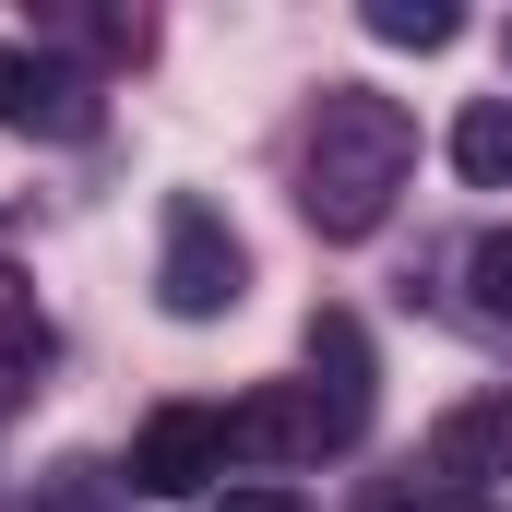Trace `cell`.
Returning <instances> with one entry per match:
<instances>
[{"label":"cell","mask_w":512,"mask_h":512,"mask_svg":"<svg viewBox=\"0 0 512 512\" xmlns=\"http://www.w3.org/2000/svg\"><path fill=\"white\" fill-rule=\"evenodd\" d=\"M405 179H417V120L382 84H322L310 131H298V215L322 239H370Z\"/></svg>","instance_id":"cell-1"},{"label":"cell","mask_w":512,"mask_h":512,"mask_svg":"<svg viewBox=\"0 0 512 512\" xmlns=\"http://www.w3.org/2000/svg\"><path fill=\"white\" fill-rule=\"evenodd\" d=\"M155 298H167V322H227L251 298V251H239V227L203 191H179L155 215Z\"/></svg>","instance_id":"cell-2"},{"label":"cell","mask_w":512,"mask_h":512,"mask_svg":"<svg viewBox=\"0 0 512 512\" xmlns=\"http://www.w3.org/2000/svg\"><path fill=\"white\" fill-rule=\"evenodd\" d=\"M310 453H346L334 405L310 382H262V393L227 405V465H310Z\"/></svg>","instance_id":"cell-3"},{"label":"cell","mask_w":512,"mask_h":512,"mask_svg":"<svg viewBox=\"0 0 512 512\" xmlns=\"http://www.w3.org/2000/svg\"><path fill=\"white\" fill-rule=\"evenodd\" d=\"M203 477H227V417L215 405H155L131 429V489L143 501H191Z\"/></svg>","instance_id":"cell-4"},{"label":"cell","mask_w":512,"mask_h":512,"mask_svg":"<svg viewBox=\"0 0 512 512\" xmlns=\"http://www.w3.org/2000/svg\"><path fill=\"white\" fill-rule=\"evenodd\" d=\"M429 477L465 489V501H501V477H512V393H465V405L429 417Z\"/></svg>","instance_id":"cell-5"},{"label":"cell","mask_w":512,"mask_h":512,"mask_svg":"<svg viewBox=\"0 0 512 512\" xmlns=\"http://www.w3.org/2000/svg\"><path fill=\"white\" fill-rule=\"evenodd\" d=\"M310 393H322V405H334V429H346V441H358V429H370V334H358V310H310Z\"/></svg>","instance_id":"cell-6"},{"label":"cell","mask_w":512,"mask_h":512,"mask_svg":"<svg viewBox=\"0 0 512 512\" xmlns=\"http://www.w3.org/2000/svg\"><path fill=\"white\" fill-rule=\"evenodd\" d=\"M36 382H48V310H36L24 274H0V417H12Z\"/></svg>","instance_id":"cell-7"},{"label":"cell","mask_w":512,"mask_h":512,"mask_svg":"<svg viewBox=\"0 0 512 512\" xmlns=\"http://www.w3.org/2000/svg\"><path fill=\"white\" fill-rule=\"evenodd\" d=\"M453 167H465V191H512V96H477L453 120Z\"/></svg>","instance_id":"cell-8"},{"label":"cell","mask_w":512,"mask_h":512,"mask_svg":"<svg viewBox=\"0 0 512 512\" xmlns=\"http://www.w3.org/2000/svg\"><path fill=\"white\" fill-rule=\"evenodd\" d=\"M358 24H370L382 48H453V36H465V12H453V0H370Z\"/></svg>","instance_id":"cell-9"},{"label":"cell","mask_w":512,"mask_h":512,"mask_svg":"<svg viewBox=\"0 0 512 512\" xmlns=\"http://www.w3.org/2000/svg\"><path fill=\"white\" fill-rule=\"evenodd\" d=\"M0 120H72V108H60V72H48L36 48H0Z\"/></svg>","instance_id":"cell-10"},{"label":"cell","mask_w":512,"mask_h":512,"mask_svg":"<svg viewBox=\"0 0 512 512\" xmlns=\"http://www.w3.org/2000/svg\"><path fill=\"white\" fill-rule=\"evenodd\" d=\"M465 298H477V322L512 334V227H489V239L465 251Z\"/></svg>","instance_id":"cell-11"},{"label":"cell","mask_w":512,"mask_h":512,"mask_svg":"<svg viewBox=\"0 0 512 512\" xmlns=\"http://www.w3.org/2000/svg\"><path fill=\"white\" fill-rule=\"evenodd\" d=\"M358 512H501V501H465V489H441V477H417V489H370Z\"/></svg>","instance_id":"cell-12"},{"label":"cell","mask_w":512,"mask_h":512,"mask_svg":"<svg viewBox=\"0 0 512 512\" xmlns=\"http://www.w3.org/2000/svg\"><path fill=\"white\" fill-rule=\"evenodd\" d=\"M215 512H310V501H298V489H274V477H251V489H227Z\"/></svg>","instance_id":"cell-13"}]
</instances>
